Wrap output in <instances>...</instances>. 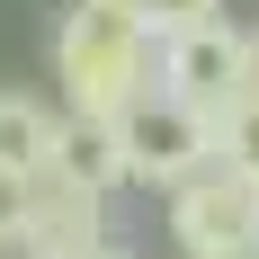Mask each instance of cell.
<instances>
[{"label":"cell","instance_id":"obj_8","mask_svg":"<svg viewBox=\"0 0 259 259\" xmlns=\"http://www.w3.org/2000/svg\"><path fill=\"white\" fill-rule=\"evenodd\" d=\"M224 161L259 179V90H241V99L224 107Z\"/></svg>","mask_w":259,"mask_h":259},{"label":"cell","instance_id":"obj_3","mask_svg":"<svg viewBox=\"0 0 259 259\" xmlns=\"http://www.w3.org/2000/svg\"><path fill=\"white\" fill-rule=\"evenodd\" d=\"M170 241L188 259H259V179L214 152L197 179L170 188Z\"/></svg>","mask_w":259,"mask_h":259},{"label":"cell","instance_id":"obj_10","mask_svg":"<svg viewBox=\"0 0 259 259\" xmlns=\"http://www.w3.org/2000/svg\"><path fill=\"white\" fill-rule=\"evenodd\" d=\"M18 241H27V179H18V170H0V259L18 250Z\"/></svg>","mask_w":259,"mask_h":259},{"label":"cell","instance_id":"obj_13","mask_svg":"<svg viewBox=\"0 0 259 259\" xmlns=\"http://www.w3.org/2000/svg\"><path fill=\"white\" fill-rule=\"evenodd\" d=\"M9 259H27V250H9Z\"/></svg>","mask_w":259,"mask_h":259},{"label":"cell","instance_id":"obj_1","mask_svg":"<svg viewBox=\"0 0 259 259\" xmlns=\"http://www.w3.org/2000/svg\"><path fill=\"white\" fill-rule=\"evenodd\" d=\"M54 80L72 116H125L161 80V36L143 0H72L54 27Z\"/></svg>","mask_w":259,"mask_h":259},{"label":"cell","instance_id":"obj_4","mask_svg":"<svg viewBox=\"0 0 259 259\" xmlns=\"http://www.w3.org/2000/svg\"><path fill=\"white\" fill-rule=\"evenodd\" d=\"M161 90H179V99H197L206 116H224V107L250 90V27L206 18V27L161 36Z\"/></svg>","mask_w":259,"mask_h":259},{"label":"cell","instance_id":"obj_6","mask_svg":"<svg viewBox=\"0 0 259 259\" xmlns=\"http://www.w3.org/2000/svg\"><path fill=\"white\" fill-rule=\"evenodd\" d=\"M63 107H45L36 90H0V170H18V179H36V170H54L63 161Z\"/></svg>","mask_w":259,"mask_h":259},{"label":"cell","instance_id":"obj_7","mask_svg":"<svg viewBox=\"0 0 259 259\" xmlns=\"http://www.w3.org/2000/svg\"><path fill=\"white\" fill-rule=\"evenodd\" d=\"M63 170L90 188H134V161H125V134H116V116H72L63 125Z\"/></svg>","mask_w":259,"mask_h":259},{"label":"cell","instance_id":"obj_11","mask_svg":"<svg viewBox=\"0 0 259 259\" xmlns=\"http://www.w3.org/2000/svg\"><path fill=\"white\" fill-rule=\"evenodd\" d=\"M250 90H259V27H250Z\"/></svg>","mask_w":259,"mask_h":259},{"label":"cell","instance_id":"obj_2","mask_svg":"<svg viewBox=\"0 0 259 259\" xmlns=\"http://www.w3.org/2000/svg\"><path fill=\"white\" fill-rule=\"evenodd\" d=\"M116 134H125V161H134V188H170L197 179L214 152H224V116H206L197 99H179V90H143V99L116 116Z\"/></svg>","mask_w":259,"mask_h":259},{"label":"cell","instance_id":"obj_5","mask_svg":"<svg viewBox=\"0 0 259 259\" xmlns=\"http://www.w3.org/2000/svg\"><path fill=\"white\" fill-rule=\"evenodd\" d=\"M107 188H90V179H72L63 161L54 170H36L27 179V241L18 250L27 259H99L107 250Z\"/></svg>","mask_w":259,"mask_h":259},{"label":"cell","instance_id":"obj_9","mask_svg":"<svg viewBox=\"0 0 259 259\" xmlns=\"http://www.w3.org/2000/svg\"><path fill=\"white\" fill-rule=\"evenodd\" d=\"M143 18H152V36H179V27L224 18V0H143Z\"/></svg>","mask_w":259,"mask_h":259},{"label":"cell","instance_id":"obj_12","mask_svg":"<svg viewBox=\"0 0 259 259\" xmlns=\"http://www.w3.org/2000/svg\"><path fill=\"white\" fill-rule=\"evenodd\" d=\"M99 259H116V250H99Z\"/></svg>","mask_w":259,"mask_h":259}]
</instances>
